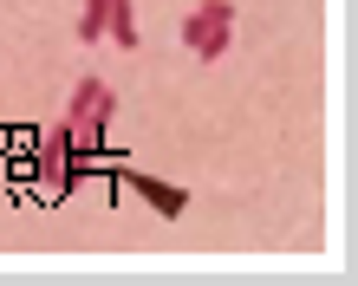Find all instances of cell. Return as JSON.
I'll list each match as a JSON object with an SVG mask.
<instances>
[{"mask_svg": "<svg viewBox=\"0 0 358 286\" xmlns=\"http://www.w3.org/2000/svg\"><path fill=\"white\" fill-rule=\"evenodd\" d=\"M111 117H117L111 85H104L98 72H85V78L72 85V98H66V137H72V156H78V163H92V156L104 150V130H111Z\"/></svg>", "mask_w": 358, "mask_h": 286, "instance_id": "cell-1", "label": "cell"}, {"mask_svg": "<svg viewBox=\"0 0 358 286\" xmlns=\"http://www.w3.org/2000/svg\"><path fill=\"white\" fill-rule=\"evenodd\" d=\"M33 176H39V202H66L78 189V156H72L66 124L39 130V143H33Z\"/></svg>", "mask_w": 358, "mask_h": 286, "instance_id": "cell-2", "label": "cell"}, {"mask_svg": "<svg viewBox=\"0 0 358 286\" xmlns=\"http://www.w3.org/2000/svg\"><path fill=\"white\" fill-rule=\"evenodd\" d=\"M124 182H131V189H137V202H150L163 221H176V215L189 209V195L176 189V182H163V176H150V170H124Z\"/></svg>", "mask_w": 358, "mask_h": 286, "instance_id": "cell-3", "label": "cell"}, {"mask_svg": "<svg viewBox=\"0 0 358 286\" xmlns=\"http://www.w3.org/2000/svg\"><path fill=\"white\" fill-rule=\"evenodd\" d=\"M182 46L196 52V59H222L228 52V20H215V13L196 7V13L182 20Z\"/></svg>", "mask_w": 358, "mask_h": 286, "instance_id": "cell-4", "label": "cell"}, {"mask_svg": "<svg viewBox=\"0 0 358 286\" xmlns=\"http://www.w3.org/2000/svg\"><path fill=\"white\" fill-rule=\"evenodd\" d=\"M104 39H117L124 52H137V13H131V0H111V7H104Z\"/></svg>", "mask_w": 358, "mask_h": 286, "instance_id": "cell-5", "label": "cell"}, {"mask_svg": "<svg viewBox=\"0 0 358 286\" xmlns=\"http://www.w3.org/2000/svg\"><path fill=\"white\" fill-rule=\"evenodd\" d=\"M104 7H111V0H85V13H78V39H104Z\"/></svg>", "mask_w": 358, "mask_h": 286, "instance_id": "cell-6", "label": "cell"}]
</instances>
